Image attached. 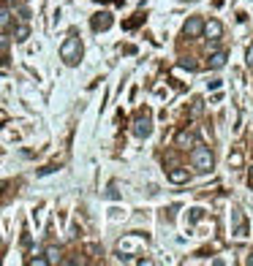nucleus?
Returning <instances> with one entry per match:
<instances>
[{
    "label": "nucleus",
    "mask_w": 253,
    "mask_h": 266,
    "mask_svg": "<svg viewBox=\"0 0 253 266\" xmlns=\"http://www.w3.org/2000/svg\"><path fill=\"white\" fill-rule=\"evenodd\" d=\"M191 166L196 171H202V174L215 169V158H212L210 147H204V144H193L191 147Z\"/></svg>",
    "instance_id": "1"
},
{
    "label": "nucleus",
    "mask_w": 253,
    "mask_h": 266,
    "mask_svg": "<svg viewBox=\"0 0 253 266\" xmlns=\"http://www.w3.org/2000/svg\"><path fill=\"white\" fill-rule=\"evenodd\" d=\"M193 144H199L193 133H188V131H180V133H177V147H180V149H191Z\"/></svg>",
    "instance_id": "9"
},
{
    "label": "nucleus",
    "mask_w": 253,
    "mask_h": 266,
    "mask_svg": "<svg viewBox=\"0 0 253 266\" xmlns=\"http://www.w3.org/2000/svg\"><path fill=\"white\" fill-rule=\"evenodd\" d=\"M142 19H145V16H142V14H139V16H136V19H131V22H128V25H125V27H136V25H139V22H142Z\"/></svg>",
    "instance_id": "16"
},
{
    "label": "nucleus",
    "mask_w": 253,
    "mask_h": 266,
    "mask_svg": "<svg viewBox=\"0 0 253 266\" xmlns=\"http://www.w3.org/2000/svg\"><path fill=\"white\" fill-rule=\"evenodd\" d=\"M180 68H188V71H196V63H191V60H180Z\"/></svg>",
    "instance_id": "13"
},
{
    "label": "nucleus",
    "mask_w": 253,
    "mask_h": 266,
    "mask_svg": "<svg viewBox=\"0 0 253 266\" xmlns=\"http://www.w3.org/2000/svg\"><path fill=\"white\" fill-rule=\"evenodd\" d=\"M226 52H223V49H218V52H212V55H210V60H207V63H210V68H212V71H221V68L223 66H226Z\"/></svg>",
    "instance_id": "8"
},
{
    "label": "nucleus",
    "mask_w": 253,
    "mask_h": 266,
    "mask_svg": "<svg viewBox=\"0 0 253 266\" xmlns=\"http://www.w3.org/2000/svg\"><path fill=\"white\" fill-rule=\"evenodd\" d=\"M188 179H191V171L182 169V166H177V169L169 171V182H174V185H185Z\"/></svg>",
    "instance_id": "7"
},
{
    "label": "nucleus",
    "mask_w": 253,
    "mask_h": 266,
    "mask_svg": "<svg viewBox=\"0 0 253 266\" xmlns=\"http://www.w3.org/2000/svg\"><path fill=\"white\" fill-rule=\"evenodd\" d=\"M202 33H204L207 38H210V41H221V36H223V25H221L218 19H207Z\"/></svg>",
    "instance_id": "6"
},
{
    "label": "nucleus",
    "mask_w": 253,
    "mask_h": 266,
    "mask_svg": "<svg viewBox=\"0 0 253 266\" xmlns=\"http://www.w3.org/2000/svg\"><path fill=\"white\" fill-rule=\"evenodd\" d=\"M112 14H109V11H101V14H95L93 19H90V27H93L95 33H103V30H109V27H112Z\"/></svg>",
    "instance_id": "5"
},
{
    "label": "nucleus",
    "mask_w": 253,
    "mask_h": 266,
    "mask_svg": "<svg viewBox=\"0 0 253 266\" xmlns=\"http://www.w3.org/2000/svg\"><path fill=\"white\" fill-rule=\"evenodd\" d=\"M27 36H30V27H27V22H19L14 30V41H27Z\"/></svg>",
    "instance_id": "11"
},
{
    "label": "nucleus",
    "mask_w": 253,
    "mask_h": 266,
    "mask_svg": "<svg viewBox=\"0 0 253 266\" xmlns=\"http://www.w3.org/2000/svg\"><path fill=\"white\" fill-rule=\"evenodd\" d=\"M11 25H14V16H11V11H8V8H0V33L8 30Z\"/></svg>",
    "instance_id": "10"
},
{
    "label": "nucleus",
    "mask_w": 253,
    "mask_h": 266,
    "mask_svg": "<svg viewBox=\"0 0 253 266\" xmlns=\"http://www.w3.org/2000/svg\"><path fill=\"white\" fill-rule=\"evenodd\" d=\"M3 49H8V38L0 36V52H3Z\"/></svg>",
    "instance_id": "17"
},
{
    "label": "nucleus",
    "mask_w": 253,
    "mask_h": 266,
    "mask_svg": "<svg viewBox=\"0 0 253 266\" xmlns=\"http://www.w3.org/2000/svg\"><path fill=\"white\" fill-rule=\"evenodd\" d=\"M82 41H79V36H68L66 41L60 46V60L66 63V66H79V60H82Z\"/></svg>",
    "instance_id": "2"
},
{
    "label": "nucleus",
    "mask_w": 253,
    "mask_h": 266,
    "mask_svg": "<svg viewBox=\"0 0 253 266\" xmlns=\"http://www.w3.org/2000/svg\"><path fill=\"white\" fill-rule=\"evenodd\" d=\"M221 79H212V82H207V87H210V90H221Z\"/></svg>",
    "instance_id": "14"
},
{
    "label": "nucleus",
    "mask_w": 253,
    "mask_h": 266,
    "mask_svg": "<svg viewBox=\"0 0 253 266\" xmlns=\"http://www.w3.org/2000/svg\"><path fill=\"white\" fill-rule=\"evenodd\" d=\"M202 30H204V19H202V16H191V19L182 25V36H185V38H199V36H202Z\"/></svg>",
    "instance_id": "4"
},
{
    "label": "nucleus",
    "mask_w": 253,
    "mask_h": 266,
    "mask_svg": "<svg viewBox=\"0 0 253 266\" xmlns=\"http://www.w3.org/2000/svg\"><path fill=\"white\" fill-rule=\"evenodd\" d=\"M30 264L33 266H47V256H44V258H30Z\"/></svg>",
    "instance_id": "15"
},
{
    "label": "nucleus",
    "mask_w": 253,
    "mask_h": 266,
    "mask_svg": "<svg viewBox=\"0 0 253 266\" xmlns=\"http://www.w3.org/2000/svg\"><path fill=\"white\" fill-rule=\"evenodd\" d=\"M134 136L136 138H147L153 133V120H150V114H139V117L134 120Z\"/></svg>",
    "instance_id": "3"
},
{
    "label": "nucleus",
    "mask_w": 253,
    "mask_h": 266,
    "mask_svg": "<svg viewBox=\"0 0 253 266\" xmlns=\"http://www.w3.org/2000/svg\"><path fill=\"white\" fill-rule=\"evenodd\" d=\"M245 60H248V66H253V46L248 49V55H245Z\"/></svg>",
    "instance_id": "18"
},
{
    "label": "nucleus",
    "mask_w": 253,
    "mask_h": 266,
    "mask_svg": "<svg viewBox=\"0 0 253 266\" xmlns=\"http://www.w3.org/2000/svg\"><path fill=\"white\" fill-rule=\"evenodd\" d=\"M47 264H60V247H47Z\"/></svg>",
    "instance_id": "12"
}]
</instances>
